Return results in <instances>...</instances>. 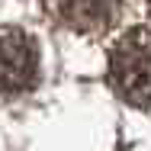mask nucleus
Masks as SVG:
<instances>
[{
    "instance_id": "1",
    "label": "nucleus",
    "mask_w": 151,
    "mask_h": 151,
    "mask_svg": "<svg viewBox=\"0 0 151 151\" xmlns=\"http://www.w3.org/2000/svg\"><path fill=\"white\" fill-rule=\"evenodd\" d=\"M109 81L125 103L151 106V45L138 32H129L109 52Z\"/></svg>"
},
{
    "instance_id": "2",
    "label": "nucleus",
    "mask_w": 151,
    "mask_h": 151,
    "mask_svg": "<svg viewBox=\"0 0 151 151\" xmlns=\"http://www.w3.org/2000/svg\"><path fill=\"white\" fill-rule=\"evenodd\" d=\"M39 52L26 32L10 29L0 32V96L23 93L35 84Z\"/></svg>"
},
{
    "instance_id": "3",
    "label": "nucleus",
    "mask_w": 151,
    "mask_h": 151,
    "mask_svg": "<svg viewBox=\"0 0 151 151\" xmlns=\"http://www.w3.org/2000/svg\"><path fill=\"white\" fill-rule=\"evenodd\" d=\"M48 6L71 29H100L116 16L119 0H48Z\"/></svg>"
}]
</instances>
